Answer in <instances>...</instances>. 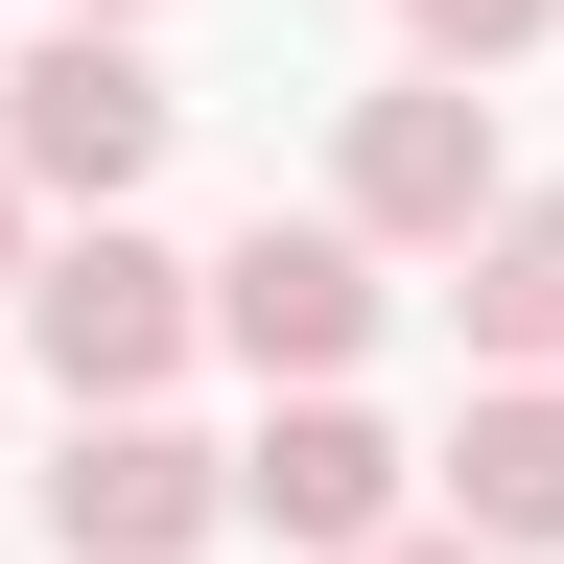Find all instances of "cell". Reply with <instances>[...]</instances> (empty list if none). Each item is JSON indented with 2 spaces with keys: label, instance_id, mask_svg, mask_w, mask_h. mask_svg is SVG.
Segmentation results:
<instances>
[{
  "label": "cell",
  "instance_id": "3957f363",
  "mask_svg": "<svg viewBox=\"0 0 564 564\" xmlns=\"http://www.w3.org/2000/svg\"><path fill=\"white\" fill-rule=\"evenodd\" d=\"M377 306H400V282H377L352 212H259V236L212 259V352H236L259 400H329L352 352H377Z\"/></svg>",
  "mask_w": 564,
  "mask_h": 564
},
{
  "label": "cell",
  "instance_id": "8fae6325",
  "mask_svg": "<svg viewBox=\"0 0 564 564\" xmlns=\"http://www.w3.org/2000/svg\"><path fill=\"white\" fill-rule=\"evenodd\" d=\"M352 564H494V541H447V518H400V541H352Z\"/></svg>",
  "mask_w": 564,
  "mask_h": 564
},
{
  "label": "cell",
  "instance_id": "9c48e42d",
  "mask_svg": "<svg viewBox=\"0 0 564 564\" xmlns=\"http://www.w3.org/2000/svg\"><path fill=\"white\" fill-rule=\"evenodd\" d=\"M564 0H400V70H518Z\"/></svg>",
  "mask_w": 564,
  "mask_h": 564
},
{
  "label": "cell",
  "instance_id": "5b68a950",
  "mask_svg": "<svg viewBox=\"0 0 564 564\" xmlns=\"http://www.w3.org/2000/svg\"><path fill=\"white\" fill-rule=\"evenodd\" d=\"M236 518H259L282 564H352V541H400V518H423V447L329 377V400H282L259 447H236Z\"/></svg>",
  "mask_w": 564,
  "mask_h": 564
},
{
  "label": "cell",
  "instance_id": "ba28073f",
  "mask_svg": "<svg viewBox=\"0 0 564 564\" xmlns=\"http://www.w3.org/2000/svg\"><path fill=\"white\" fill-rule=\"evenodd\" d=\"M447 329H470V377H564V188H494L447 236Z\"/></svg>",
  "mask_w": 564,
  "mask_h": 564
},
{
  "label": "cell",
  "instance_id": "30bf717a",
  "mask_svg": "<svg viewBox=\"0 0 564 564\" xmlns=\"http://www.w3.org/2000/svg\"><path fill=\"white\" fill-rule=\"evenodd\" d=\"M24 259H47V188H24V165H0V306H24Z\"/></svg>",
  "mask_w": 564,
  "mask_h": 564
},
{
  "label": "cell",
  "instance_id": "277c9868",
  "mask_svg": "<svg viewBox=\"0 0 564 564\" xmlns=\"http://www.w3.org/2000/svg\"><path fill=\"white\" fill-rule=\"evenodd\" d=\"M494 188H518V165H494V95H470V70H377L352 141H329V212H352L377 259H447Z\"/></svg>",
  "mask_w": 564,
  "mask_h": 564
},
{
  "label": "cell",
  "instance_id": "7a4b0ae2",
  "mask_svg": "<svg viewBox=\"0 0 564 564\" xmlns=\"http://www.w3.org/2000/svg\"><path fill=\"white\" fill-rule=\"evenodd\" d=\"M165 47L141 24H47L24 70H0V165H24L47 212H141V165H165Z\"/></svg>",
  "mask_w": 564,
  "mask_h": 564
},
{
  "label": "cell",
  "instance_id": "6da1fadb",
  "mask_svg": "<svg viewBox=\"0 0 564 564\" xmlns=\"http://www.w3.org/2000/svg\"><path fill=\"white\" fill-rule=\"evenodd\" d=\"M24 352H47V400H70V423L165 400L188 352H212V259H165L141 212H70V236L24 259Z\"/></svg>",
  "mask_w": 564,
  "mask_h": 564
},
{
  "label": "cell",
  "instance_id": "8992f818",
  "mask_svg": "<svg viewBox=\"0 0 564 564\" xmlns=\"http://www.w3.org/2000/svg\"><path fill=\"white\" fill-rule=\"evenodd\" d=\"M212 518H236V447H188L165 400H118V423L47 447V541H70V564H188Z\"/></svg>",
  "mask_w": 564,
  "mask_h": 564
},
{
  "label": "cell",
  "instance_id": "7c38bea8",
  "mask_svg": "<svg viewBox=\"0 0 564 564\" xmlns=\"http://www.w3.org/2000/svg\"><path fill=\"white\" fill-rule=\"evenodd\" d=\"M47 24H165V0H47Z\"/></svg>",
  "mask_w": 564,
  "mask_h": 564
},
{
  "label": "cell",
  "instance_id": "52a82bcc",
  "mask_svg": "<svg viewBox=\"0 0 564 564\" xmlns=\"http://www.w3.org/2000/svg\"><path fill=\"white\" fill-rule=\"evenodd\" d=\"M423 518L494 564H564V377H470V423L423 447Z\"/></svg>",
  "mask_w": 564,
  "mask_h": 564
}]
</instances>
